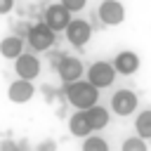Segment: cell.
<instances>
[{"label":"cell","instance_id":"obj_4","mask_svg":"<svg viewBox=\"0 0 151 151\" xmlns=\"http://www.w3.org/2000/svg\"><path fill=\"white\" fill-rule=\"evenodd\" d=\"M26 38H28V45H31L35 52H45V50H50V47L54 45V33H52L45 24L31 26L28 33H26Z\"/></svg>","mask_w":151,"mask_h":151},{"label":"cell","instance_id":"obj_1","mask_svg":"<svg viewBox=\"0 0 151 151\" xmlns=\"http://www.w3.org/2000/svg\"><path fill=\"white\" fill-rule=\"evenodd\" d=\"M68 104H73L76 109L85 111L90 106H94L99 101V90L94 85H90L87 80H73V83H66V90H64Z\"/></svg>","mask_w":151,"mask_h":151},{"label":"cell","instance_id":"obj_6","mask_svg":"<svg viewBox=\"0 0 151 151\" xmlns=\"http://www.w3.org/2000/svg\"><path fill=\"white\" fill-rule=\"evenodd\" d=\"M14 71L21 80H33L40 76V59L35 54H26L21 52L17 59H14Z\"/></svg>","mask_w":151,"mask_h":151},{"label":"cell","instance_id":"obj_17","mask_svg":"<svg viewBox=\"0 0 151 151\" xmlns=\"http://www.w3.org/2000/svg\"><path fill=\"white\" fill-rule=\"evenodd\" d=\"M120 151H149V146H146V139H142V137H127L123 142Z\"/></svg>","mask_w":151,"mask_h":151},{"label":"cell","instance_id":"obj_10","mask_svg":"<svg viewBox=\"0 0 151 151\" xmlns=\"http://www.w3.org/2000/svg\"><path fill=\"white\" fill-rule=\"evenodd\" d=\"M113 68H116V73H120V76H132V73H137V68H139V54L132 52V50L118 52L116 59H113Z\"/></svg>","mask_w":151,"mask_h":151},{"label":"cell","instance_id":"obj_9","mask_svg":"<svg viewBox=\"0 0 151 151\" xmlns=\"http://www.w3.org/2000/svg\"><path fill=\"white\" fill-rule=\"evenodd\" d=\"M99 19L104 26H118L125 19V7L118 0H101L99 5Z\"/></svg>","mask_w":151,"mask_h":151},{"label":"cell","instance_id":"obj_11","mask_svg":"<svg viewBox=\"0 0 151 151\" xmlns=\"http://www.w3.org/2000/svg\"><path fill=\"white\" fill-rule=\"evenodd\" d=\"M33 94H35L33 83H31V80H21V78L14 80V83L9 85V90H7V97H9L12 104H26V101L33 99Z\"/></svg>","mask_w":151,"mask_h":151},{"label":"cell","instance_id":"obj_13","mask_svg":"<svg viewBox=\"0 0 151 151\" xmlns=\"http://www.w3.org/2000/svg\"><path fill=\"white\" fill-rule=\"evenodd\" d=\"M21 50H24V40L19 38V35H7V38H2L0 40V54L5 57V59H17L19 54H21Z\"/></svg>","mask_w":151,"mask_h":151},{"label":"cell","instance_id":"obj_15","mask_svg":"<svg viewBox=\"0 0 151 151\" xmlns=\"http://www.w3.org/2000/svg\"><path fill=\"white\" fill-rule=\"evenodd\" d=\"M134 130H137V137L142 139H151V109L142 111L134 120Z\"/></svg>","mask_w":151,"mask_h":151},{"label":"cell","instance_id":"obj_3","mask_svg":"<svg viewBox=\"0 0 151 151\" xmlns=\"http://www.w3.org/2000/svg\"><path fill=\"white\" fill-rule=\"evenodd\" d=\"M64 33H66V40H68L73 47H83V45H87L90 38H92V26H90L85 19H71L68 26L64 28Z\"/></svg>","mask_w":151,"mask_h":151},{"label":"cell","instance_id":"obj_12","mask_svg":"<svg viewBox=\"0 0 151 151\" xmlns=\"http://www.w3.org/2000/svg\"><path fill=\"white\" fill-rule=\"evenodd\" d=\"M85 118H87V125H90V130L94 132V130H104L106 125H109V111L104 109V106H99V104H94V106H90V109H85Z\"/></svg>","mask_w":151,"mask_h":151},{"label":"cell","instance_id":"obj_18","mask_svg":"<svg viewBox=\"0 0 151 151\" xmlns=\"http://www.w3.org/2000/svg\"><path fill=\"white\" fill-rule=\"evenodd\" d=\"M59 5H61L66 12H71V14H73V12H80V9L87 5V0H61Z\"/></svg>","mask_w":151,"mask_h":151},{"label":"cell","instance_id":"obj_14","mask_svg":"<svg viewBox=\"0 0 151 151\" xmlns=\"http://www.w3.org/2000/svg\"><path fill=\"white\" fill-rule=\"evenodd\" d=\"M68 130H71V134L73 137H87L92 130H90V125H87V118H85V111H78V113H73L71 116V120H68Z\"/></svg>","mask_w":151,"mask_h":151},{"label":"cell","instance_id":"obj_19","mask_svg":"<svg viewBox=\"0 0 151 151\" xmlns=\"http://www.w3.org/2000/svg\"><path fill=\"white\" fill-rule=\"evenodd\" d=\"M14 9V0H0V14H9Z\"/></svg>","mask_w":151,"mask_h":151},{"label":"cell","instance_id":"obj_5","mask_svg":"<svg viewBox=\"0 0 151 151\" xmlns=\"http://www.w3.org/2000/svg\"><path fill=\"white\" fill-rule=\"evenodd\" d=\"M137 106H139V97L132 90H118L111 99V109L118 116H130V113L137 111Z\"/></svg>","mask_w":151,"mask_h":151},{"label":"cell","instance_id":"obj_16","mask_svg":"<svg viewBox=\"0 0 151 151\" xmlns=\"http://www.w3.org/2000/svg\"><path fill=\"white\" fill-rule=\"evenodd\" d=\"M83 151H109V142L104 137L87 134V137H83Z\"/></svg>","mask_w":151,"mask_h":151},{"label":"cell","instance_id":"obj_8","mask_svg":"<svg viewBox=\"0 0 151 151\" xmlns=\"http://www.w3.org/2000/svg\"><path fill=\"white\" fill-rule=\"evenodd\" d=\"M57 66V73H59V78L64 80V83H73V80H80V76H83V61L78 59V57H64L61 54V59L54 64Z\"/></svg>","mask_w":151,"mask_h":151},{"label":"cell","instance_id":"obj_20","mask_svg":"<svg viewBox=\"0 0 151 151\" xmlns=\"http://www.w3.org/2000/svg\"><path fill=\"white\" fill-rule=\"evenodd\" d=\"M2 151H17V144L14 142H2Z\"/></svg>","mask_w":151,"mask_h":151},{"label":"cell","instance_id":"obj_2","mask_svg":"<svg viewBox=\"0 0 151 151\" xmlns=\"http://www.w3.org/2000/svg\"><path fill=\"white\" fill-rule=\"evenodd\" d=\"M116 80V68L111 61H94L90 68H87V83L94 85L97 90H104V87H111Z\"/></svg>","mask_w":151,"mask_h":151},{"label":"cell","instance_id":"obj_7","mask_svg":"<svg viewBox=\"0 0 151 151\" xmlns=\"http://www.w3.org/2000/svg\"><path fill=\"white\" fill-rule=\"evenodd\" d=\"M42 24L52 31V33H59V31H64L66 26H68V21H71V12H66L61 5H50L47 9H45V14H42Z\"/></svg>","mask_w":151,"mask_h":151}]
</instances>
